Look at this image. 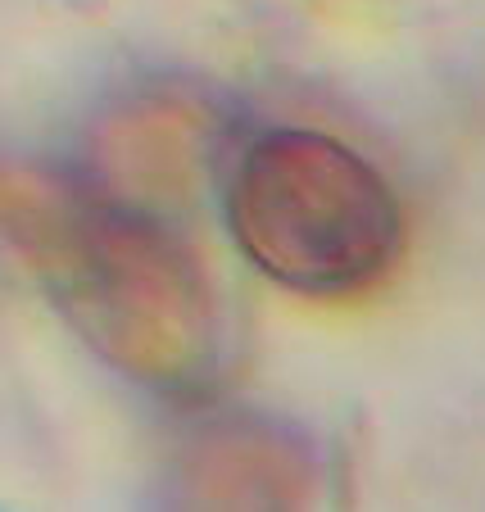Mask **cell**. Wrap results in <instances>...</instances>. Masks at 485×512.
I'll return each instance as SVG.
<instances>
[{
	"label": "cell",
	"mask_w": 485,
	"mask_h": 512,
	"mask_svg": "<svg viewBox=\"0 0 485 512\" xmlns=\"http://www.w3.org/2000/svg\"><path fill=\"white\" fill-rule=\"evenodd\" d=\"M0 254L46 286L78 336L155 395L218 372L214 286L155 209L32 159L0 155Z\"/></svg>",
	"instance_id": "obj_1"
},
{
	"label": "cell",
	"mask_w": 485,
	"mask_h": 512,
	"mask_svg": "<svg viewBox=\"0 0 485 512\" xmlns=\"http://www.w3.org/2000/svg\"><path fill=\"white\" fill-rule=\"evenodd\" d=\"M322 490L318 449L277 417L209 422L177 458L173 499L191 508H304Z\"/></svg>",
	"instance_id": "obj_3"
},
{
	"label": "cell",
	"mask_w": 485,
	"mask_h": 512,
	"mask_svg": "<svg viewBox=\"0 0 485 512\" xmlns=\"http://www.w3.org/2000/svg\"><path fill=\"white\" fill-rule=\"evenodd\" d=\"M232 241L268 281L295 295H350L386 277L399 254V200L345 141L272 127L227 177Z\"/></svg>",
	"instance_id": "obj_2"
}]
</instances>
